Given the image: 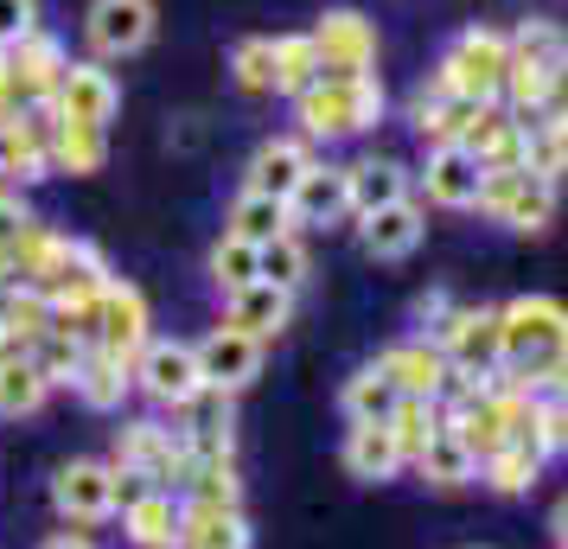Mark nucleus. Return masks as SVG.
Masks as SVG:
<instances>
[{"instance_id": "f257e3e1", "label": "nucleus", "mask_w": 568, "mask_h": 549, "mask_svg": "<svg viewBox=\"0 0 568 549\" xmlns=\"http://www.w3.org/2000/svg\"><path fill=\"white\" fill-rule=\"evenodd\" d=\"M498 326H505V358L498 370L524 384V390L537 396L549 390V377L568 370V307L556 294H517L498 307Z\"/></svg>"}, {"instance_id": "f03ea898", "label": "nucleus", "mask_w": 568, "mask_h": 549, "mask_svg": "<svg viewBox=\"0 0 568 549\" xmlns=\"http://www.w3.org/2000/svg\"><path fill=\"white\" fill-rule=\"evenodd\" d=\"M294 115H301V134H307V141L364 134V129L384 122V83L377 78H320L313 90L294 96Z\"/></svg>"}, {"instance_id": "7ed1b4c3", "label": "nucleus", "mask_w": 568, "mask_h": 549, "mask_svg": "<svg viewBox=\"0 0 568 549\" xmlns=\"http://www.w3.org/2000/svg\"><path fill=\"white\" fill-rule=\"evenodd\" d=\"M505 71H511V32L466 27L460 39L440 52L435 90H440V96H460V103H498Z\"/></svg>"}, {"instance_id": "20e7f679", "label": "nucleus", "mask_w": 568, "mask_h": 549, "mask_svg": "<svg viewBox=\"0 0 568 549\" xmlns=\"http://www.w3.org/2000/svg\"><path fill=\"white\" fill-rule=\"evenodd\" d=\"M479 211L505 231L537 236L556 217V180H537L530 166H491L486 185H479Z\"/></svg>"}, {"instance_id": "39448f33", "label": "nucleus", "mask_w": 568, "mask_h": 549, "mask_svg": "<svg viewBox=\"0 0 568 549\" xmlns=\"http://www.w3.org/2000/svg\"><path fill=\"white\" fill-rule=\"evenodd\" d=\"M109 467H129V472H148L160 492H180L185 472H192V447H185L180 428L166 421H122L115 435V460Z\"/></svg>"}, {"instance_id": "423d86ee", "label": "nucleus", "mask_w": 568, "mask_h": 549, "mask_svg": "<svg viewBox=\"0 0 568 549\" xmlns=\"http://www.w3.org/2000/svg\"><path fill=\"white\" fill-rule=\"evenodd\" d=\"M154 339V314H148V294L134 288V282H109L103 301H97V314H90V345H103L115 352L122 365H134L141 352Z\"/></svg>"}, {"instance_id": "0eeeda50", "label": "nucleus", "mask_w": 568, "mask_h": 549, "mask_svg": "<svg viewBox=\"0 0 568 549\" xmlns=\"http://www.w3.org/2000/svg\"><path fill=\"white\" fill-rule=\"evenodd\" d=\"M134 384H141V396H148V403H160V409H180V403H192V396L205 390V377H199V345H185V339H148V352L134 358Z\"/></svg>"}, {"instance_id": "6e6552de", "label": "nucleus", "mask_w": 568, "mask_h": 549, "mask_svg": "<svg viewBox=\"0 0 568 549\" xmlns=\"http://www.w3.org/2000/svg\"><path fill=\"white\" fill-rule=\"evenodd\" d=\"M154 27H160L154 0H90V13H83V39H90L97 64L134 58L148 39H154Z\"/></svg>"}, {"instance_id": "1a4fd4ad", "label": "nucleus", "mask_w": 568, "mask_h": 549, "mask_svg": "<svg viewBox=\"0 0 568 549\" xmlns=\"http://www.w3.org/2000/svg\"><path fill=\"white\" fill-rule=\"evenodd\" d=\"M313 45H320V78H371L377 64V27L358 7H333L313 27Z\"/></svg>"}, {"instance_id": "9d476101", "label": "nucleus", "mask_w": 568, "mask_h": 549, "mask_svg": "<svg viewBox=\"0 0 568 549\" xmlns=\"http://www.w3.org/2000/svg\"><path fill=\"white\" fill-rule=\"evenodd\" d=\"M435 345L447 352L454 370H498V358H505L498 307H447V319L435 326Z\"/></svg>"}, {"instance_id": "9b49d317", "label": "nucleus", "mask_w": 568, "mask_h": 549, "mask_svg": "<svg viewBox=\"0 0 568 549\" xmlns=\"http://www.w3.org/2000/svg\"><path fill=\"white\" fill-rule=\"evenodd\" d=\"M371 365L396 384V396H428V403H440L447 396V377H454V365H447V352L435 339H396Z\"/></svg>"}, {"instance_id": "f8f14e48", "label": "nucleus", "mask_w": 568, "mask_h": 549, "mask_svg": "<svg viewBox=\"0 0 568 549\" xmlns=\"http://www.w3.org/2000/svg\"><path fill=\"white\" fill-rule=\"evenodd\" d=\"M58 122H83V129H109L115 122V109H122V83L109 78L97 58H83V64H71L64 71V83H58Z\"/></svg>"}, {"instance_id": "ddd939ff", "label": "nucleus", "mask_w": 568, "mask_h": 549, "mask_svg": "<svg viewBox=\"0 0 568 549\" xmlns=\"http://www.w3.org/2000/svg\"><path fill=\"white\" fill-rule=\"evenodd\" d=\"M256 370H262V339H250V333L211 326L205 339H199V377H205V390L236 396L243 384H256Z\"/></svg>"}, {"instance_id": "4468645a", "label": "nucleus", "mask_w": 568, "mask_h": 549, "mask_svg": "<svg viewBox=\"0 0 568 549\" xmlns=\"http://www.w3.org/2000/svg\"><path fill=\"white\" fill-rule=\"evenodd\" d=\"M52 505H58V518H71V523H103L115 511V467L109 460H71V467H58Z\"/></svg>"}, {"instance_id": "2eb2a0df", "label": "nucleus", "mask_w": 568, "mask_h": 549, "mask_svg": "<svg viewBox=\"0 0 568 549\" xmlns=\"http://www.w3.org/2000/svg\"><path fill=\"white\" fill-rule=\"evenodd\" d=\"M479 185H486V166L466 154V148H428V166H422V192H428V205L479 211Z\"/></svg>"}, {"instance_id": "dca6fc26", "label": "nucleus", "mask_w": 568, "mask_h": 549, "mask_svg": "<svg viewBox=\"0 0 568 549\" xmlns=\"http://www.w3.org/2000/svg\"><path fill=\"white\" fill-rule=\"evenodd\" d=\"M313 173V148L307 141H294V134H282V141H262L256 154H250V173H243V192H262V199H294V185Z\"/></svg>"}, {"instance_id": "f3484780", "label": "nucleus", "mask_w": 568, "mask_h": 549, "mask_svg": "<svg viewBox=\"0 0 568 549\" xmlns=\"http://www.w3.org/2000/svg\"><path fill=\"white\" fill-rule=\"evenodd\" d=\"M7 64H13V78L27 90V103H52L64 71H71V58H64V45L52 32H27L20 45H7Z\"/></svg>"}, {"instance_id": "a211bd4d", "label": "nucleus", "mask_w": 568, "mask_h": 549, "mask_svg": "<svg viewBox=\"0 0 568 549\" xmlns=\"http://www.w3.org/2000/svg\"><path fill=\"white\" fill-rule=\"evenodd\" d=\"M294 314V294L275 288V282H250V288L224 294V326L236 333H250V339H275Z\"/></svg>"}, {"instance_id": "6ab92c4d", "label": "nucleus", "mask_w": 568, "mask_h": 549, "mask_svg": "<svg viewBox=\"0 0 568 549\" xmlns=\"http://www.w3.org/2000/svg\"><path fill=\"white\" fill-rule=\"evenodd\" d=\"M173 549H250L243 505H185L180 498V543Z\"/></svg>"}, {"instance_id": "aec40b11", "label": "nucleus", "mask_w": 568, "mask_h": 549, "mask_svg": "<svg viewBox=\"0 0 568 549\" xmlns=\"http://www.w3.org/2000/svg\"><path fill=\"white\" fill-rule=\"evenodd\" d=\"M422 231H428V217H422V205H415V199H403V205H384V211H371V217L358 224L364 256H377V262H403V256H415Z\"/></svg>"}, {"instance_id": "412c9836", "label": "nucleus", "mask_w": 568, "mask_h": 549, "mask_svg": "<svg viewBox=\"0 0 568 549\" xmlns=\"http://www.w3.org/2000/svg\"><path fill=\"white\" fill-rule=\"evenodd\" d=\"M345 211H352V173L313 160V173L294 185V199H287V217H294V224H338Z\"/></svg>"}, {"instance_id": "4be33fe9", "label": "nucleus", "mask_w": 568, "mask_h": 549, "mask_svg": "<svg viewBox=\"0 0 568 549\" xmlns=\"http://www.w3.org/2000/svg\"><path fill=\"white\" fill-rule=\"evenodd\" d=\"M403 467H409V460H403V447L389 435V421H352V428H345V472H352V479L384 486V479H396Z\"/></svg>"}, {"instance_id": "5701e85b", "label": "nucleus", "mask_w": 568, "mask_h": 549, "mask_svg": "<svg viewBox=\"0 0 568 549\" xmlns=\"http://www.w3.org/2000/svg\"><path fill=\"white\" fill-rule=\"evenodd\" d=\"M173 416H180V435H185V447H192V460H199V454H236L231 396L224 390H199L192 403H180Z\"/></svg>"}, {"instance_id": "b1692460", "label": "nucleus", "mask_w": 568, "mask_h": 549, "mask_svg": "<svg viewBox=\"0 0 568 549\" xmlns=\"http://www.w3.org/2000/svg\"><path fill=\"white\" fill-rule=\"evenodd\" d=\"M479 109L486 103H460V96H440V90H422L409 103V122L415 134L428 141V148H466V134L479 122Z\"/></svg>"}, {"instance_id": "393cba45", "label": "nucleus", "mask_w": 568, "mask_h": 549, "mask_svg": "<svg viewBox=\"0 0 568 549\" xmlns=\"http://www.w3.org/2000/svg\"><path fill=\"white\" fill-rule=\"evenodd\" d=\"M409 467L422 472L428 486H440V492H460V486H473V479H479V460H473V447H466L460 435L447 428V409H440V428H435V441L422 447V454H415Z\"/></svg>"}, {"instance_id": "a878e982", "label": "nucleus", "mask_w": 568, "mask_h": 549, "mask_svg": "<svg viewBox=\"0 0 568 549\" xmlns=\"http://www.w3.org/2000/svg\"><path fill=\"white\" fill-rule=\"evenodd\" d=\"M345 173H352V211H358V217L415 199L409 166H403V160H358V166H345Z\"/></svg>"}, {"instance_id": "bb28decb", "label": "nucleus", "mask_w": 568, "mask_h": 549, "mask_svg": "<svg viewBox=\"0 0 568 549\" xmlns=\"http://www.w3.org/2000/svg\"><path fill=\"white\" fill-rule=\"evenodd\" d=\"M71 390H78L90 409H122V396L134 390V365H122L103 345H83V365H78V384H71Z\"/></svg>"}, {"instance_id": "cd10ccee", "label": "nucleus", "mask_w": 568, "mask_h": 549, "mask_svg": "<svg viewBox=\"0 0 568 549\" xmlns=\"http://www.w3.org/2000/svg\"><path fill=\"white\" fill-rule=\"evenodd\" d=\"M122 530H129L134 549H173L180 543V492H148L122 511Z\"/></svg>"}, {"instance_id": "c85d7f7f", "label": "nucleus", "mask_w": 568, "mask_h": 549, "mask_svg": "<svg viewBox=\"0 0 568 549\" xmlns=\"http://www.w3.org/2000/svg\"><path fill=\"white\" fill-rule=\"evenodd\" d=\"M185 505H243V479H236V454H199L180 486Z\"/></svg>"}, {"instance_id": "c756f323", "label": "nucleus", "mask_w": 568, "mask_h": 549, "mask_svg": "<svg viewBox=\"0 0 568 549\" xmlns=\"http://www.w3.org/2000/svg\"><path fill=\"white\" fill-rule=\"evenodd\" d=\"M224 231L262 250V243H275L282 231H294V217H287L282 199H262V192H236V205H231V217H224Z\"/></svg>"}, {"instance_id": "7c9ffc66", "label": "nucleus", "mask_w": 568, "mask_h": 549, "mask_svg": "<svg viewBox=\"0 0 568 549\" xmlns=\"http://www.w3.org/2000/svg\"><path fill=\"white\" fill-rule=\"evenodd\" d=\"M109 160V129H83V122H58L52 134V173H103Z\"/></svg>"}, {"instance_id": "2f4dec72", "label": "nucleus", "mask_w": 568, "mask_h": 549, "mask_svg": "<svg viewBox=\"0 0 568 549\" xmlns=\"http://www.w3.org/2000/svg\"><path fill=\"white\" fill-rule=\"evenodd\" d=\"M537 472H542V454H537V447H524V441H505L498 454L479 460V479H486L491 492H505V498L530 492V486H537Z\"/></svg>"}, {"instance_id": "473e14b6", "label": "nucleus", "mask_w": 568, "mask_h": 549, "mask_svg": "<svg viewBox=\"0 0 568 549\" xmlns=\"http://www.w3.org/2000/svg\"><path fill=\"white\" fill-rule=\"evenodd\" d=\"M338 409H345V421H389V409H396V384H389L377 365H364V370L345 377Z\"/></svg>"}, {"instance_id": "72a5a7b5", "label": "nucleus", "mask_w": 568, "mask_h": 549, "mask_svg": "<svg viewBox=\"0 0 568 549\" xmlns=\"http://www.w3.org/2000/svg\"><path fill=\"white\" fill-rule=\"evenodd\" d=\"M45 396H52V384L39 377L32 358H7V365H0V416H7V421L39 416V409H45Z\"/></svg>"}, {"instance_id": "f704fd0d", "label": "nucleus", "mask_w": 568, "mask_h": 549, "mask_svg": "<svg viewBox=\"0 0 568 549\" xmlns=\"http://www.w3.org/2000/svg\"><path fill=\"white\" fill-rule=\"evenodd\" d=\"M275 45V90L282 96H301L320 83V45H313V32H287V39H268Z\"/></svg>"}, {"instance_id": "c9c22d12", "label": "nucleus", "mask_w": 568, "mask_h": 549, "mask_svg": "<svg viewBox=\"0 0 568 549\" xmlns=\"http://www.w3.org/2000/svg\"><path fill=\"white\" fill-rule=\"evenodd\" d=\"M211 282H217L224 294H236V288H250V282H262V250L224 231L217 243H211Z\"/></svg>"}, {"instance_id": "e433bc0d", "label": "nucleus", "mask_w": 568, "mask_h": 549, "mask_svg": "<svg viewBox=\"0 0 568 549\" xmlns=\"http://www.w3.org/2000/svg\"><path fill=\"white\" fill-rule=\"evenodd\" d=\"M435 428H440V403H428V396H396L389 435H396V447H403V460H415L422 447L435 441Z\"/></svg>"}, {"instance_id": "4c0bfd02", "label": "nucleus", "mask_w": 568, "mask_h": 549, "mask_svg": "<svg viewBox=\"0 0 568 549\" xmlns=\"http://www.w3.org/2000/svg\"><path fill=\"white\" fill-rule=\"evenodd\" d=\"M524 166L537 180H562L568 173V148H562V134H556L549 115H524Z\"/></svg>"}, {"instance_id": "58836bf2", "label": "nucleus", "mask_w": 568, "mask_h": 549, "mask_svg": "<svg viewBox=\"0 0 568 549\" xmlns=\"http://www.w3.org/2000/svg\"><path fill=\"white\" fill-rule=\"evenodd\" d=\"M524 447H537L542 460L549 454H568V403L562 396H537L530 403V421H524V435H517Z\"/></svg>"}, {"instance_id": "ea45409f", "label": "nucleus", "mask_w": 568, "mask_h": 549, "mask_svg": "<svg viewBox=\"0 0 568 549\" xmlns=\"http://www.w3.org/2000/svg\"><path fill=\"white\" fill-rule=\"evenodd\" d=\"M307 243H301V231H282L275 243H262V282H275V288H301L307 282Z\"/></svg>"}, {"instance_id": "a19ab883", "label": "nucleus", "mask_w": 568, "mask_h": 549, "mask_svg": "<svg viewBox=\"0 0 568 549\" xmlns=\"http://www.w3.org/2000/svg\"><path fill=\"white\" fill-rule=\"evenodd\" d=\"M542 90H549V64H537V58H511L498 103L511 109V115H542Z\"/></svg>"}, {"instance_id": "79ce46f5", "label": "nucleus", "mask_w": 568, "mask_h": 549, "mask_svg": "<svg viewBox=\"0 0 568 549\" xmlns=\"http://www.w3.org/2000/svg\"><path fill=\"white\" fill-rule=\"evenodd\" d=\"M27 358H32V365H39V377H45V384H52V390H58V384H78L83 345L71 339V333H58V326H52V333H45V339L32 345Z\"/></svg>"}, {"instance_id": "37998d69", "label": "nucleus", "mask_w": 568, "mask_h": 549, "mask_svg": "<svg viewBox=\"0 0 568 549\" xmlns=\"http://www.w3.org/2000/svg\"><path fill=\"white\" fill-rule=\"evenodd\" d=\"M231 71H236V83H243L250 96L275 90V45H268V39H243V45L231 52Z\"/></svg>"}, {"instance_id": "c03bdc74", "label": "nucleus", "mask_w": 568, "mask_h": 549, "mask_svg": "<svg viewBox=\"0 0 568 549\" xmlns=\"http://www.w3.org/2000/svg\"><path fill=\"white\" fill-rule=\"evenodd\" d=\"M39 217L27 211V199L13 192V185H0V275H7V262H13V250H20V236L32 231Z\"/></svg>"}, {"instance_id": "a18cd8bd", "label": "nucleus", "mask_w": 568, "mask_h": 549, "mask_svg": "<svg viewBox=\"0 0 568 549\" xmlns=\"http://www.w3.org/2000/svg\"><path fill=\"white\" fill-rule=\"evenodd\" d=\"M556 52H562V32L549 27V20H524V27L511 32V58H537V64H549Z\"/></svg>"}, {"instance_id": "49530a36", "label": "nucleus", "mask_w": 568, "mask_h": 549, "mask_svg": "<svg viewBox=\"0 0 568 549\" xmlns=\"http://www.w3.org/2000/svg\"><path fill=\"white\" fill-rule=\"evenodd\" d=\"M39 32V0H0V52Z\"/></svg>"}, {"instance_id": "de8ad7c7", "label": "nucleus", "mask_w": 568, "mask_h": 549, "mask_svg": "<svg viewBox=\"0 0 568 549\" xmlns=\"http://www.w3.org/2000/svg\"><path fill=\"white\" fill-rule=\"evenodd\" d=\"M27 90H20V78H13V64H7V52H0V122H20L27 115Z\"/></svg>"}, {"instance_id": "09e8293b", "label": "nucleus", "mask_w": 568, "mask_h": 549, "mask_svg": "<svg viewBox=\"0 0 568 549\" xmlns=\"http://www.w3.org/2000/svg\"><path fill=\"white\" fill-rule=\"evenodd\" d=\"M568 109V45L549 58V90H542V115H562Z\"/></svg>"}, {"instance_id": "8fccbe9b", "label": "nucleus", "mask_w": 568, "mask_h": 549, "mask_svg": "<svg viewBox=\"0 0 568 549\" xmlns=\"http://www.w3.org/2000/svg\"><path fill=\"white\" fill-rule=\"evenodd\" d=\"M549 530H556V543H568V492L556 498V511H549Z\"/></svg>"}, {"instance_id": "3c124183", "label": "nucleus", "mask_w": 568, "mask_h": 549, "mask_svg": "<svg viewBox=\"0 0 568 549\" xmlns=\"http://www.w3.org/2000/svg\"><path fill=\"white\" fill-rule=\"evenodd\" d=\"M45 549H97V543H90V537H78V530H64V537H52Z\"/></svg>"}, {"instance_id": "603ef678", "label": "nucleus", "mask_w": 568, "mask_h": 549, "mask_svg": "<svg viewBox=\"0 0 568 549\" xmlns=\"http://www.w3.org/2000/svg\"><path fill=\"white\" fill-rule=\"evenodd\" d=\"M549 122H556V134H562V148H568V109L562 115H549Z\"/></svg>"}, {"instance_id": "864d4df0", "label": "nucleus", "mask_w": 568, "mask_h": 549, "mask_svg": "<svg viewBox=\"0 0 568 549\" xmlns=\"http://www.w3.org/2000/svg\"><path fill=\"white\" fill-rule=\"evenodd\" d=\"M556 549H568V543H556Z\"/></svg>"}]
</instances>
